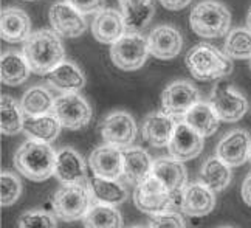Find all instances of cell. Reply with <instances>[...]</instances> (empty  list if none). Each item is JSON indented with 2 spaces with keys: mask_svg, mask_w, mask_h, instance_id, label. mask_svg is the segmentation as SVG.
<instances>
[{
  "mask_svg": "<svg viewBox=\"0 0 251 228\" xmlns=\"http://www.w3.org/2000/svg\"><path fill=\"white\" fill-rule=\"evenodd\" d=\"M149 54L148 37L140 33H126L110 47V59L113 65L124 72L141 69Z\"/></svg>",
  "mask_w": 251,
  "mask_h": 228,
  "instance_id": "cell-5",
  "label": "cell"
},
{
  "mask_svg": "<svg viewBox=\"0 0 251 228\" xmlns=\"http://www.w3.org/2000/svg\"><path fill=\"white\" fill-rule=\"evenodd\" d=\"M133 202L140 211L153 216L168 211V208L174 202V196L157 177L151 174L143 183L135 186Z\"/></svg>",
  "mask_w": 251,
  "mask_h": 228,
  "instance_id": "cell-9",
  "label": "cell"
},
{
  "mask_svg": "<svg viewBox=\"0 0 251 228\" xmlns=\"http://www.w3.org/2000/svg\"><path fill=\"white\" fill-rule=\"evenodd\" d=\"M251 137L247 130L236 129L231 130L219 141L216 148V155L225 161L228 166H240L250 158Z\"/></svg>",
  "mask_w": 251,
  "mask_h": 228,
  "instance_id": "cell-13",
  "label": "cell"
},
{
  "mask_svg": "<svg viewBox=\"0 0 251 228\" xmlns=\"http://www.w3.org/2000/svg\"><path fill=\"white\" fill-rule=\"evenodd\" d=\"M130 228H143V227H130Z\"/></svg>",
  "mask_w": 251,
  "mask_h": 228,
  "instance_id": "cell-44",
  "label": "cell"
},
{
  "mask_svg": "<svg viewBox=\"0 0 251 228\" xmlns=\"http://www.w3.org/2000/svg\"><path fill=\"white\" fill-rule=\"evenodd\" d=\"M126 24L121 11L110 8H104L100 13H96L93 24H92V33L93 37L101 44H115L120 37L126 34Z\"/></svg>",
  "mask_w": 251,
  "mask_h": 228,
  "instance_id": "cell-20",
  "label": "cell"
},
{
  "mask_svg": "<svg viewBox=\"0 0 251 228\" xmlns=\"http://www.w3.org/2000/svg\"><path fill=\"white\" fill-rule=\"evenodd\" d=\"M48 84L64 93H76L85 85V76L72 61H62L56 69L45 75Z\"/></svg>",
  "mask_w": 251,
  "mask_h": 228,
  "instance_id": "cell-24",
  "label": "cell"
},
{
  "mask_svg": "<svg viewBox=\"0 0 251 228\" xmlns=\"http://www.w3.org/2000/svg\"><path fill=\"white\" fill-rule=\"evenodd\" d=\"M186 65L199 81H214L229 75L233 62L226 53H222L209 44H199L188 51Z\"/></svg>",
  "mask_w": 251,
  "mask_h": 228,
  "instance_id": "cell-3",
  "label": "cell"
},
{
  "mask_svg": "<svg viewBox=\"0 0 251 228\" xmlns=\"http://www.w3.org/2000/svg\"><path fill=\"white\" fill-rule=\"evenodd\" d=\"M0 33L3 41L17 44L25 42L26 37L31 34V21L24 9L6 8L0 17Z\"/></svg>",
  "mask_w": 251,
  "mask_h": 228,
  "instance_id": "cell-23",
  "label": "cell"
},
{
  "mask_svg": "<svg viewBox=\"0 0 251 228\" xmlns=\"http://www.w3.org/2000/svg\"><path fill=\"white\" fill-rule=\"evenodd\" d=\"M248 160H250V163H251V152H250V158Z\"/></svg>",
  "mask_w": 251,
  "mask_h": 228,
  "instance_id": "cell-42",
  "label": "cell"
},
{
  "mask_svg": "<svg viewBox=\"0 0 251 228\" xmlns=\"http://www.w3.org/2000/svg\"><path fill=\"white\" fill-rule=\"evenodd\" d=\"M189 25L197 36L216 39L229 31L231 14L222 3L214 0H205L192 8Z\"/></svg>",
  "mask_w": 251,
  "mask_h": 228,
  "instance_id": "cell-4",
  "label": "cell"
},
{
  "mask_svg": "<svg viewBox=\"0 0 251 228\" xmlns=\"http://www.w3.org/2000/svg\"><path fill=\"white\" fill-rule=\"evenodd\" d=\"M225 53L233 59H251V31L236 28L226 36Z\"/></svg>",
  "mask_w": 251,
  "mask_h": 228,
  "instance_id": "cell-34",
  "label": "cell"
},
{
  "mask_svg": "<svg viewBox=\"0 0 251 228\" xmlns=\"http://www.w3.org/2000/svg\"><path fill=\"white\" fill-rule=\"evenodd\" d=\"M48 19H50L53 31L62 37H69V39L79 37L87 30V24L82 14L67 2L54 3L50 8Z\"/></svg>",
  "mask_w": 251,
  "mask_h": 228,
  "instance_id": "cell-12",
  "label": "cell"
},
{
  "mask_svg": "<svg viewBox=\"0 0 251 228\" xmlns=\"http://www.w3.org/2000/svg\"><path fill=\"white\" fill-rule=\"evenodd\" d=\"M21 193H22V183L19 177L3 171L0 174V202H2V206L13 205L21 197Z\"/></svg>",
  "mask_w": 251,
  "mask_h": 228,
  "instance_id": "cell-35",
  "label": "cell"
},
{
  "mask_svg": "<svg viewBox=\"0 0 251 228\" xmlns=\"http://www.w3.org/2000/svg\"><path fill=\"white\" fill-rule=\"evenodd\" d=\"M90 189L85 185H64L53 197L54 214L64 222L84 219L90 210Z\"/></svg>",
  "mask_w": 251,
  "mask_h": 228,
  "instance_id": "cell-6",
  "label": "cell"
},
{
  "mask_svg": "<svg viewBox=\"0 0 251 228\" xmlns=\"http://www.w3.org/2000/svg\"><path fill=\"white\" fill-rule=\"evenodd\" d=\"M123 154V177L126 182L138 186L151 174L153 168V160L146 151L141 148H124Z\"/></svg>",
  "mask_w": 251,
  "mask_h": 228,
  "instance_id": "cell-18",
  "label": "cell"
},
{
  "mask_svg": "<svg viewBox=\"0 0 251 228\" xmlns=\"http://www.w3.org/2000/svg\"><path fill=\"white\" fill-rule=\"evenodd\" d=\"M220 228H233V227H220Z\"/></svg>",
  "mask_w": 251,
  "mask_h": 228,
  "instance_id": "cell-43",
  "label": "cell"
},
{
  "mask_svg": "<svg viewBox=\"0 0 251 228\" xmlns=\"http://www.w3.org/2000/svg\"><path fill=\"white\" fill-rule=\"evenodd\" d=\"M216 206L214 191L205 183H189L183 188L180 199V210L192 217L209 214Z\"/></svg>",
  "mask_w": 251,
  "mask_h": 228,
  "instance_id": "cell-16",
  "label": "cell"
},
{
  "mask_svg": "<svg viewBox=\"0 0 251 228\" xmlns=\"http://www.w3.org/2000/svg\"><path fill=\"white\" fill-rule=\"evenodd\" d=\"M148 44L149 51L153 58L168 61L178 56L183 47V39L180 31L174 26L161 25L151 31V34L148 36Z\"/></svg>",
  "mask_w": 251,
  "mask_h": 228,
  "instance_id": "cell-17",
  "label": "cell"
},
{
  "mask_svg": "<svg viewBox=\"0 0 251 228\" xmlns=\"http://www.w3.org/2000/svg\"><path fill=\"white\" fill-rule=\"evenodd\" d=\"M158 2L166 9H171V11H178V9L186 8L192 0H158Z\"/></svg>",
  "mask_w": 251,
  "mask_h": 228,
  "instance_id": "cell-39",
  "label": "cell"
},
{
  "mask_svg": "<svg viewBox=\"0 0 251 228\" xmlns=\"http://www.w3.org/2000/svg\"><path fill=\"white\" fill-rule=\"evenodd\" d=\"M169 154L180 161H188L200 155L203 151V137L192 129L186 121H180L176 126L174 135L168 145Z\"/></svg>",
  "mask_w": 251,
  "mask_h": 228,
  "instance_id": "cell-14",
  "label": "cell"
},
{
  "mask_svg": "<svg viewBox=\"0 0 251 228\" xmlns=\"http://www.w3.org/2000/svg\"><path fill=\"white\" fill-rule=\"evenodd\" d=\"M89 165L95 176L110 180H118L123 177V154L121 149L104 145L96 148L90 157Z\"/></svg>",
  "mask_w": 251,
  "mask_h": 228,
  "instance_id": "cell-19",
  "label": "cell"
},
{
  "mask_svg": "<svg viewBox=\"0 0 251 228\" xmlns=\"http://www.w3.org/2000/svg\"><path fill=\"white\" fill-rule=\"evenodd\" d=\"M240 194H242L244 202H245L248 206H251V173L245 177L244 185H242V189H240Z\"/></svg>",
  "mask_w": 251,
  "mask_h": 228,
  "instance_id": "cell-40",
  "label": "cell"
},
{
  "mask_svg": "<svg viewBox=\"0 0 251 228\" xmlns=\"http://www.w3.org/2000/svg\"><path fill=\"white\" fill-rule=\"evenodd\" d=\"M85 228H123L121 213L112 205L96 203L84 216Z\"/></svg>",
  "mask_w": 251,
  "mask_h": 228,
  "instance_id": "cell-33",
  "label": "cell"
},
{
  "mask_svg": "<svg viewBox=\"0 0 251 228\" xmlns=\"http://www.w3.org/2000/svg\"><path fill=\"white\" fill-rule=\"evenodd\" d=\"M101 137L105 145L118 149L129 148L137 137V125L130 113L124 110L112 112L101 125Z\"/></svg>",
  "mask_w": 251,
  "mask_h": 228,
  "instance_id": "cell-10",
  "label": "cell"
},
{
  "mask_svg": "<svg viewBox=\"0 0 251 228\" xmlns=\"http://www.w3.org/2000/svg\"><path fill=\"white\" fill-rule=\"evenodd\" d=\"M149 228H186V225L180 213L163 211L151 217Z\"/></svg>",
  "mask_w": 251,
  "mask_h": 228,
  "instance_id": "cell-37",
  "label": "cell"
},
{
  "mask_svg": "<svg viewBox=\"0 0 251 228\" xmlns=\"http://www.w3.org/2000/svg\"><path fill=\"white\" fill-rule=\"evenodd\" d=\"M56 152L41 140H28L16 151L14 168L24 177L33 182H44V180L54 176Z\"/></svg>",
  "mask_w": 251,
  "mask_h": 228,
  "instance_id": "cell-2",
  "label": "cell"
},
{
  "mask_svg": "<svg viewBox=\"0 0 251 228\" xmlns=\"http://www.w3.org/2000/svg\"><path fill=\"white\" fill-rule=\"evenodd\" d=\"M61 123L54 117V113H47V115L30 117L26 115L24 121V130L34 140H41L45 143H51L57 138L61 132Z\"/></svg>",
  "mask_w": 251,
  "mask_h": 228,
  "instance_id": "cell-29",
  "label": "cell"
},
{
  "mask_svg": "<svg viewBox=\"0 0 251 228\" xmlns=\"http://www.w3.org/2000/svg\"><path fill=\"white\" fill-rule=\"evenodd\" d=\"M22 54L36 75H48L64 61V45L59 34L50 30L34 31L24 42Z\"/></svg>",
  "mask_w": 251,
  "mask_h": 228,
  "instance_id": "cell-1",
  "label": "cell"
},
{
  "mask_svg": "<svg viewBox=\"0 0 251 228\" xmlns=\"http://www.w3.org/2000/svg\"><path fill=\"white\" fill-rule=\"evenodd\" d=\"M54 176L64 185H84L85 165L82 157L73 148H62L56 152Z\"/></svg>",
  "mask_w": 251,
  "mask_h": 228,
  "instance_id": "cell-21",
  "label": "cell"
},
{
  "mask_svg": "<svg viewBox=\"0 0 251 228\" xmlns=\"http://www.w3.org/2000/svg\"><path fill=\"white\" fill-rule=\"evenodd\" d=\"M24 110L14 98L2 95L0 98V130L3 135H16L24 130Z\"/></svg>",
  "mask_w": 251,
  "mask_h": 228,
  "instance_id": "cell-31",
  "label": "cell"
},
{
  "mask_svg": "<svg viewBox=\"0 0 251 228\" xmlns=\"http://www.w3.org/2000/svg\"><path fill=\"white\" fill-rule=\"evenodd\" d=\"M19 228H57L54 216L44 210H30L19 217Z\"/></svg>",
  "mask_w": 251,
  "mask_h": 228,
  "instance_id": "cell-36",
  "label": "cell"
},
{
  "mask_svg": "<svg viewBox=\"0 0 251 228\" xmlns=\"http://www.w3.org/2000/svg\"><path fill=\"white\" fill-rule=\"evenodd\" d=\"M127 33H140L153 16L152 0H118Z\"/></svg>",
  "mask_w": 251,
  "mask_h": 228,
  "instance_id": "cell-25",
  "label": "cell"
},
{
  "mask_svg": "<svg viewBox=\"0 0 251 228\" xmlns=\"http://www.w3.org/2000/svg\"><path fill=\"white\" fill-rule=\"evenodd\" d=\"M176 121L165 112H152L143 123V138L153 148H165L176 130Z\"/></svg>",
  "mask_w": 251,
  "mask_h": 228,
  "instance_id": "cell-22",
  "label": "cell"
},
{
  "mask_svg": "<svg viewBox=\"0 0 251 228\" xmlns=\"http://www.w3.org/2000/svg\"><path fill=\"white\" fill-rule=\"evenodd\" d=\"M250 69H251V62H250Z\"/></svg>",
  "mask_w": 251,
  "mask_h": 228,
  "instance_id": "cell-46",
  "label": "cell"
},
{
  "mask_svg": "<svg viewBox=\"0 0 251 228\" xmlns=\"http://www.w3.org/2000/svg\"><path fill=\"white\" fill-rule=\"evenodd\" d=\"M30 65L25 56L16 51H6L0 59V79L5 85H21L30 76Z\"/></svg>",
  "mask_w": 251,
  "mask_h": 228,
  "instance_id": "cell-26",
  "label": "cell"
},
{
  "mask_svg": "<svg viewBox=\"0 0 251 228\" xmlns=\"http://www.w3.org/2000/svg\"><path fill=\"white\" fill-rule=\"evenodd\" d=\"M54 117L59 120L61 126L70 130L85 127L92 120V109L81 95L62 93L54 100Z\"/></svg>",
  "mask_w": 251,
  "mask_h": 228,
  "instance_id": "cell-8",
  "label": "cell"
},
{
  "mask_svg": "<svg viewBox=\"0 0 251 228\" xmlns=\"http://www.w3.org/2000/svg\"><path fill=\"white\" fill-rule=\"evenodd\" d=\"M89 189L95 201L102 205H120L127 199L126 188L117 180L93 176L89 178Z\"/></svg>",
  "mask_w": 251,
  "mask_h": 228,
  "instance_id": "cell-27",
  "label": "cell"
},
{
  "mask_svg": "<svg viewBox=\"0 0 251 228\" xmlns=\"http://www.w3.org/2000/svg\"><path fill=\"white\" fill-rule=\"evenodd\" d=\"M152 176L166 186L174 199H181V191L186 186V168L183 161L174 157H160L153 161Z\"/></svg>",
  "mask_w": 251,
  "mask_h": 228,
  "instance_id": "cell-15",
  "label": "cell"
},
{
  "mask_svg": "<svg viewBox=\"0 0 251 228\" xmlns=\"http://www.w3.org/2000/svg\"><path fill=\"white\" fill-rule=\"evenodd\" d=\"M21 106L25 115L30 117H39L47 115V113H53L54 100L47 89L36 85L30 90H26L21 100Z\"/></svg>",
  "mask_w": 251,
  "mask_h": 228,
  "instance_id": "cell-32",
  "label": "cell"
},
{
  "mask_svg": "<svg viewBox=\"0 0 251 228\" xmlns=\"http://www.w3.org/2000/svg\"><path fill=\"white\" fill-rule=\"evenodd\" d=\"M209 104L219 120L225 123L239 121L248 110V101L245 97L236 92L228 81H220L214 85L209 97Z\"/></svg>",
  "mask_w": 251,
  "mask_h": 228,
  "instance_id": "cell-7",
  "label": "cell"
},
{
  "mask_svg": "<svg viewBox=\"0 0 251 228\" xmlns=\"http://www.w3.org/2000/svg\"><path fill=\"white\" fill-rule=\"evenodd\" d=\"M185 121L197 132V134L206 138L217 132L220 120L216 115V112L211 107L209 102L199 101L185 115Z\"/></svg>",
  "mask_w": 251,
  "mask_h": 228,
  "instance_id": "cell-28",
  "label": "cell"
},
{
  "mask_svg": "<svg viewBox=\"0 0 251 228\" xmlns=\"http://www.w3.org/2000/svg\"><path fill=\"white\" fill-rule=\"evenodd\" d=\"M25 2H31V0H25Z\"/></svg>",
  "mask_w": 251,
  "mask_h": 228,
  "instance_id": "cell-45",
  "label": "cell"
},
{
  "mask_svg": "<svg viewBox=\"0 0 251 228\" xmlns=\"http://www.w3.org/2000/svg\"><path fill=\"white\" fill-rule=\"evenodd\" d=\"M247 26H248V30L251 31V8H250V11L247 14Z\"/></svg>",
  "mask_w": 251,
  "mask_h": 228,
  "instance_id": "cell-41",
  "label": "cell"
},
{
  "mask_svg": "<svg viewBox=\"0 0 251 228\" xmlns=\"http://www.w3.org/2000/svg\"><path fill=\"white\" fill-rule=\"evenodd\" d=\"M231 166L222 161L217 155L209 157L200 171V180L214 193H220L231 182Z\"/></svg>",
  "mask_w": 251,
  "mask_h": 228,
  "instance_id": "cell-30",
  "label": "cell"
},
{
  "mask_svg": "<svg viewBox=\"0 0 251 228\" xmlns=\"http://www.w3.org/2000/svg\"><path fill=\"white\" fill-rule=\"evenodd\" d=\"M200 101L199 90L188 81L169 84L161 93V110L171 117H185Z\"/></svg>",
  "mask_w": 251,
  "mask_h": 228,
  "instance_id": "cell-11",
  "label": "cell"
},
{
  "mask_svg": "<svg viewBox=\"0 0 251 228\" xmlns=\"http://www.w3.org/2000/svg\"><path fill=\"white\" fill-rule=\"evenodd\" d=\"M67 3L78 9L81 14H93L104 9L105 0H67Z\"/></svg>",
  "mask_w": 251,
  "mask_h": 228,
  "instance_id": "cell-38",
  "label": "cell"
}]
</instances>
